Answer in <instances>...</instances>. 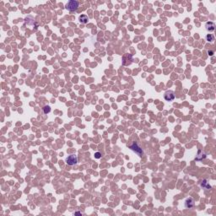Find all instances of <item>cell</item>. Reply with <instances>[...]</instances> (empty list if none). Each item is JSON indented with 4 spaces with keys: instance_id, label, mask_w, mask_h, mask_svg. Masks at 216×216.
Segmentation results:
<instances>
[{
    "instance_id": "obj_11",
    "label": "cell",
    "mask_w": 216,
    "mask_h": 216,
    "mask_svg": "<svg viewBox=\"0 0 216 216\" xmlns=\"http://www.w3.org/2000/svg\"><path fill=\"white\" fill-rule=\"evenodd\" d=\"M43 112H44L45 114L49 113V112H51V107H50L49 105H46V106H44V108H43Z\"/></svg>"
},
{
    "instance_id": "obj_1",
    "label": "cell",
    "mask_w": 216,
    "mask_h": 216,
    "mask_svg": "<svg viewBox=\"0 0 216 216\" xmlns=\"http://www.w3.org/2000/svg\"><path fill=\"white\" fill-rule=\"evenodd\" d=\"M65 8L68 9V11H76L79 8V2L74 1V0H71L68 4H66Z\"/></svg>"
},
{
    "instance_id": "obj_5",
    "label": "cell",
    "mask_w": 216,
    "mask_h": 216,
    "mask_svg": "<svg viewBox=\"0 0 216 216\" xmlns=\"http://www.w3.org/2000/svg\"><path fill=\"white\" fill-rule=\"evenodd\" d=\"M164 98H165V100H167V101H172V100H174V99H175V93H174V91L167 90L166 92L165 93Z\"/></svg>"
},
{
    "instance_id": "obj_14",
    "label": "cell",
    "mask_w": 216,
    "mask_h": 216,
    "mask_svg": "<svg viewBox=\"0 0 216 216\" xmlns=\"http://www.w3.org/2000/svg\"><path fill=\"white\" fill-rule=\"evenodd\" d=\"M75 214H76V215H82V213H80V212H76Z\"/></svg>"
},
{
    "instance_id": "obj_9",
    "label": "cell",
    "mask_w": 216,
    "mask_h": 216,
    "mask_svg": "<svg viewBox=\"0 0 216 216\" xmlns=\"http://www.w3.org/2000/svg\"><path fill=\"white\" fill-rule=\"evenodd\" d=\"M201 186H202L203 188H204L205 189H209L211 188V186L208 184V182H207V180H203L202 182V183H201Z\"/></svg>"
},
{
    "instance_id": "obj_6",
    "label": "cell",
    "mask_w": 216,
    "mask_h": 216,
    "mask_svg": "<svg viewBox=\"0 0 216 216\" xmlns=\"http://www.w3.org/2000/svg\"><path fill=\"white\" fill-rule=\"evenodd\" d=\"M194 205H195V201H194V199L193 198H188L186 200V202H185V207L187 208H189V209L193 208L194 207Z\"/></svg>"
},
{
    "instance_id": "obj_2",
    "label": "cell",
    "mask_w": 216,
    "mask_h": 216,
    "mask_svg": "<svg viewBox=\"0 0 216 216\" xmlns=\"http://www.w3.org/2000/svg\"><path fill=\"white\" fill-rule=\"evenodd\" d=\"M133 56L132 54H124L123 57H122V64L124 66H128V65H131L132 63H133Z\"/></svg>"
},
{
    "instance_id": "obj_7",
    "label": "cell",
    "mask_w": 216,
    "mask_h": 216,
    "mask_svg": "<svg viewBox=\"0 0 216 216\" xmlns=\"http://www.w3.org/2000/svg\"><path fill=\"white\" fill-rule=\"evenodd\" d=\"M205 28L208 31H213L215 30V24L213 22H211V21H208L205 24Z\"/></svg>"
},
{
    "instance_id": "obj_3",
    "label": "cell",
    "mask_w": 216,
    "mask_h": 216,
    "mask_svg": "<svg viewBox=\"0 0 216 216\" xmlns=\"http://www.w3.org/2000/svg\"><path fill=\"white\" fill-rule=\"evenodd\" d=\"M130 149H131V150H133V151H134V152H135L137 155H138V156H142V155H143V152L142 149H141L139 146L138 145V143H133V145L130 146Z\"/></svg>"
},
{
    "instance_id": "obj_10",
    "label": "cell",
    "mask_w": 216,
    "mask_h": 216,
    "mask_svg": "<svg viewBox=\"0 0 216 216\" xmlns=\"http://www.w3.org/2000/svg\"><path fill=\"white\" fill-rule=\"evenodd\" d=\"M206 40H207L208 42H212L214 41V37H213V35H212V34H208L207 35H206Z\"/></svg>"
},
{
    "instance_id": "obj_13",
    "label": "cell",
    "mask_w": 216,
    "mask_h": 216,
    "mask_svg": "<svg viewBox=\"0 0 216 216\" xmlns=\"http://www.w3.org/2000/svg\"><path fill=\"white\" fill-rule=\"evenodd\" d=\"M208 55H209V56H213V55L214 54V52H213V51H211V50H208Z\"/></svg>"
},
{
    "instance_id": "obj_12",
    "label": "cell",
    "mask_w": 216,
    "mask_h": 216,
    "mask_svg": "<svg viewBox=\"0 0 216 216\" xmlns=\"http://www.w3.org/2000/svg\"><path fill=\"white\" fill-rule=\"evenodd\" d=\"M95 157L96 158V159H100V158L101 157V154H100V152H96L95 154Z\"/></svg>"
},
{
    "instance_id": "obj_4",
    "label": "cell",
    "mask_w": 216,
    "mask_h": 216,
    "mask_svg": "<svg viewBox=\"0 0 216 216\" xmlns=\"http://www.w3.org/2000/svg\"><path fill=\"white\" fill-rule=\"evenodd\" d=\"M77 162H78V158L74 155H71L66 158V163L68 165H74L77 164Z\"/></svg>"
},
{
    "instance_id": "obj_8",
    "label": "cell",
    "mask_w": 216,
    "mask_h": 216,
    "mask_svg": "<svg viewBox=\"0 0 216 216\" xmlns=\"http://www.w3.org/2000/svg\"><path fill=\"white\" fill-rule=\"evenodd\" d=\"M79 20H80V22L81 24H87L88 23V20H89V18L87 15H85V14H82V15L80 16V18H79Z\"/></svg>"
}]
</instances>
